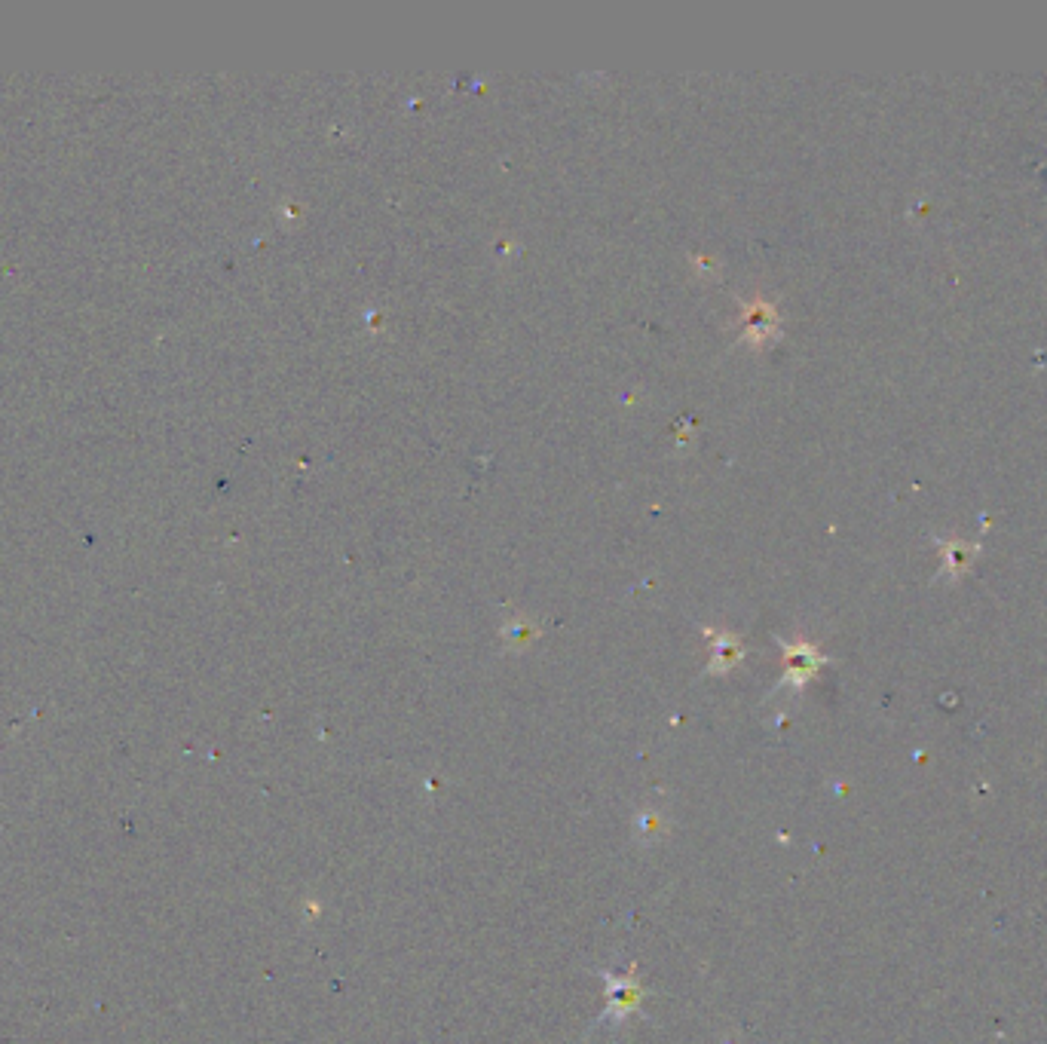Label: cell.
Returning a JSON list of instances; mask_svg holds the SVG:
<instances>
[{"instance_id":"obj_1","label":"cell","mask_w":1047,"mask_h":1044,"mask_svg":"<svg viewBox=\"0 0 1047 1044\" xmlns=\"http://www.w3.org/2000/svg\"><path fill=\"white\" fill-rule=\"evenodd\" d=\"M607 980V992H610V1008H607V1020H625L628 1011L637 1008V1002L643 999V986L637 983L634 971L622 974H604Z\"/></svg>"}]
</instances>
